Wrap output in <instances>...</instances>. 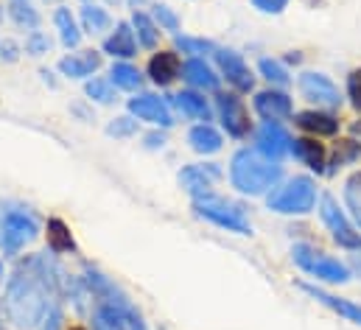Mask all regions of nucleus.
<instances>
[{
    "label": "nucleus",
    "instance_id": "1",
    "mask_svg": "<svg viewBox=\"0 0 361 330\" xmlns=\"http://www.w3.org/2000/svg\"><path fill=\"white\" fill-rule=\"evenodd\" d=\"M54 302L56 300H54V294H51V288L39 271L37 255L20 260L8 277V286H6V300H3L6 319L17 330H34L42 325V319Z\"/></svg>",
    "mask_w": 361,
    "mask_h": 330
},
{
    "label": "nucleus",
    "instance_id": "2",
    "mask_svg": "<svg viewBox=\"0 0 361 330\" xmlns=\"http://www.w3.org/2000/svg\"><path fill=\"white\" fill-rule=\"evenodd\" d=\"M283 179L280 160H271L258 149H238L230 160V185L244 196H267Z\"/></svg>",
    "mask_w": 361,
    "mask_h": 330
},
{
    "label": "nucleus",
    "instance_id": "3",
    "mask_svg": "<svg viewBox=\"0 0 361 330\" xmlns=\"http://www.w3.org/2000/svg\"><path fill=\"white\" fill-rule=\"evenodd\" d=\"M267 207L280 216H305L317 207V182L305 173H297L267 193Z\"/></svg>",
    "mask_w": 361,
    "mask_h": 330
},
{
    "label": "nucleus",
    "instance_id": "4",
    "mask_svg": "<svg viewBox=\"0 0 361 330\" xmlns=\"http://www.w3.org/2000/svg\"><path fill=\"white\" fill-rule=\"evenodd\" d=\"M291 260L308 277H314L319 283H328V286H342V283H348L353 277V271H350L348 263H342V260H336V257H331V255H325L319 249L308 247V244H294Z\"/></svg>",
    "mask_w": 361,
    "mask_h": 330
},
{
    "label": "nucleus",
    "instance_id": "5",
    "mask_svg": "<svg viewBox=\"0 0 361 330\" xmlns=\"http://www.w3.org/2000/svg\"><path fill=\"white\" fill-rule=\"evenodd\" d=\"M193 213L210 224H216L219 230L235 233V236H252V224L244 213L241 204H233L221 196H204V199H193Z\"/></svg>",
    "mask_w": 361,
    "mask_h": 330
},
{
    "label": "nucleus",
    "instance_id": "6",
    "mask_svg": "<svg viewBox=\"0 0 361 330\" xmlns=\"http://www.w3.org/2000/svg\"><path fill=\"white\" fill-rule=\"evenodd\" d=\"M37 236H39V221L31 210H23V207L6 210L0 224V249L6 257L20 255V249H25V244H31Z\"/></svg>",
    "mask_w": 361,
    "mask_h": 330
},
{
    "label": "nucleus",
    "instance_id": "7",
    "mask_svg": "<svg viewBox=\"0 0 361 330\" xmlns=\"http://www.w3.org/2000/svg\"><path fill=\"white\" fill-rule=\"evenodd\" d=\"M319 219H322V224L331 230V238H334L336 247L348 249V252H359L361 249L359 227L348 219V213L339 207V202H336L331 193H325L322 202H319Z\"/></svg>",
    "mask_w": 361,
    "mask_h": 330
},
{
    "label": "nucleus",
    "instance_id": "8",
    "mask_svg": "<svg viewBox=\"0 0 361 330\" xmlns=\"http://www.w3.org/2000/svg\"><path fill=\"white\" fill-rule=\"evenodd\" d=\"M216 115L224 126V132L233 140H247L252 135V121L247 104L238 98V92H216Z\"/></svg>",
    "mask_w": 361,
    "mask_h": 330
},
{
    "label": "nucleus",
    "instance_id": "9",
    "mask_svg": "<svg viewBox=\"0 0 361 330\" xmlns=\"http://www.w3.org/2000/svg\"><path fill=\"white\" fill-rule=\"evenodd\" d=\"M297 87H300V92H302L305 101L317 104V109H328V112H334V109L342 106V92H339V87L331 82L325 73L305 71V73H300Z\"/></svg>",
    "mask_w": 361,
    "mask_h": 330
},
{
    "label": "nucleus",
    "instance_id": "10",
    "mask_svg": "<svg viewBox=\"0 0 361 330\" xmlns=\"http://www.w3.org/2000/svg\"><path fill=\"white\" fill-rule=\"evenodd\" d=\"M129 115L143 121V123H152L157 129H171L174 126V112H171V104L154 92H137L135 98H129L126 104Z\"/></svg>",
    "mask_w": 361,
    "mask_h": 330
},
{
    "label": "nucleus",
    "instance_id": "11",
    "mask_svg": "<svg viewBox=\"0 0 361 330\" xmlns=\"http://www.w3.org/2000/svg\"><path fill=\"white\" fill-rule=\"evenodd\" d=\"M213 56H216V65L221 71V79L230 84L235 92H252L255 90V73L250 71V65L244 62V56L238 51L219 48Z\"/></svg>",
    "mask_w": 361,
    "mask_h": 330
},
{
    "label": "nucleus",
    "instance_id": "12",
    "mask_svg": "<svg viewBox=\"0 0 361 330\" xmlns=\"http://www.w3.org/2000/svg\"><path fill=\"white\" fill-rule=\"evenodd\" d=\"M221 179V168L216 163H196L185 165L180 171V188L193 196V199H204L213 196V185Z\"/></svg>",
    "mask_w": 361,
    "mask_h": 330
},
{
    "label": "nucleus",
    "instance_id": "13",
    "mask_svg": "<svg viewBox=\"0 0 361 330\" xmlns=\"http://www.w3.org/2000/svg\"><path fill=\"white\" fill-rule=\"evenodd\" d=\"M252 109L271 123H280V121H288L294 118V104H291V95L280 87H269V90H258L255 98H252Z\"/></svg>",
    "mask_w": 361,
    "mask_h": 330
},
{
    "label": "nucleus",
    "instance_id": "14",
    "mask_svg": "<svg viewBox=\"0 0 361 330\" xmlns=\"http://www.w3.org/2000/svg\"><path fill=\"white\" fill-rule=\"evenodd\" d=\"M291 135L283 129V123H271L264 121L258 129H255V149L264 152L271 160H283L286 154H291Z\"/></svg>",
    "mask_w": 361,
    "mask_h": 330
},
{
    "label": "nucleus",
    "instance_id": "15",
    "mask_svg": "<svg viewBox=\"0 0 361 330\" xmlns=\"http://www.w3.org/2000/svg\"><path fill=\"white\" fill-rule=\"evenodd\" d=\"M297 288L305 291V294H308L311 300H317L319 305L331 308L334 314L345 317L348 322H353V325H359L361 328V305L359 302H353V300H348V297H336V294H331V291H325V288H319V286H314V283H297Z\"/></svg>",
    "mask_w": 361,
    "mask_h": 330
},
{
    "label": "nucleus",
    "instance_id": "16",
    "mask_svg": "<svg viewBox=\"0 0 361 330\" xmlns=\"http://www.w3.org/2000/svg\"><path fill=\"white\" fill-rule=\"evenodd\" d=\"M59 73L65 79H73V82H90L92 76L101 71V54L98 51H76V54H68L59 59Z\"/></svg>",
    "mask_w": 361,
    "mask_h": 330
},
{
    "label": "nucleus",
    "instance_id": "17",
    "mask_svg": "<svg viewBox=\"0 0 361 330\" xmlns=\"http://www.w3.org/2000/svg\"><path fill=\"white\" fill-rule=\"evenodd\" d=\"M294 123L308 138H334L342 129L339 118L334 112H328V109H305V112H297L294 115Z\"/></svg>",
    "mask_w": 361,
    "mask_h": 330
},
{
    "label": "nucleus",
    "instance_id": "18",
    "mask_svg": "<svg viewBox=\"0 0 361 330\" xmlns=\"http://www.w3.org/2000/svg\"><path fill=\"white\" fill-rule=\"evenodd\" d=\"M182 82L190 90H199V92H219L221 90V76L202 56H190L182 62Z\"/></svg>",
    "mask_w": 361,
    "mask_h": 330
},
{
    "label": "nucleus",
    "instance_id": "19",
    "mask_svg": "<svg viewBox=\"0 0 361 330\" xmlns=\"http://www.w3.org/2000/svg\"><path fill=\"white\" fill-rule=\"evenodd\" d=\"M104 54H109L115 62H129L137 56V37H135V28L132 23H118L112 28V34L104 39L101 45Z\"/></svg>",
    "mask_w": 361,
    "mask_h": 330
},
{
    "label": "nucleus",
    "instance_id": "20",
    "mask_svg": "<svg viewBox=\"0 0 361 330\" xmlns=\"http://www.w3.org/2000/svg\"><path fill=\"white\" fill-rule=\"evenodd\" d=\"M171 104L188 121H196V123H210L213 121V106L204 98V92H199V90H190V87L180 90L177 95H171Z\"/></svg>",
    "mask_w": 361,
    "mask_h": 330
},
{
    "label": "nucleus",
    "instance_id": "21",
    "mask_svg": "<svg viewBox=\"0 0 361 330\" xmlns=\"http://www.w3.org/2000/svg\"><path fill=\"white\" fill-rule=\"evenodd\" d=\"M146 76L152 79L154 87H171L177 79H182V62L177 56V51H157L149 59Z\"/></svg>",
    "mask_w": 361,
    "mask_h": 330
},
{
    "label": "nucleus",
    "instance_id": "22",
    "mask_svg": "<svg viewBox=\"0 0 361 330\" xmlns=\"http://www.w3.org/2000/svg\"><path fill=\"white\" fill-rule=\"evenodd\" d=\"M291 154H294V160H300L314 173H325L328 171V149L317 138H308V135L305 138H294L291 140Z\"/></svg>",
    "mask_w": 361,
    "mask_h": 330
},
{
    "label": "nucleus",
    "instance_id": "23",
    "mask_svg": "<svg viewBox=\"0 0 361 330\" xmlns=\"http://www.w3.org/2000/svg\"><path fill=\"white\" fill-rule=\"evenodd\" d=\"M188 146L196 152V154H216L221 152L224 146V135L213 126V123H196L188 129Z\"/></svg>",
    "mask_w": 361,
    "mask_h": 330
},
{
    "label": "nucleus",
    "instance_id": "24",
    "mask_svg": "<svg viewBox=\"0 0 361 330\" xmlns=\"http://www.w3.org/2000/svg\"><path fill=\"white\" fill-rule=\"evenodd\" d=\"M54 25H56V31H59V42H62L68 51H73V48L82 45L85 31H82L79 20L73 17V11H71L68 6H59V8L54 11Z\"/></svg>",
    "mask_w": 361,
    "mask_h": 330
},
{
    "label": "nucleus",
    "instance_id": "25",
    "mask_svg": "<svg viewBox=\"0 0 361 330\" xmlns=\"http://www.w3.org/2000/svg\"><path fill=\"white\" fill-rule=\"evenodd\" d=\"M361 160V143L356 138H339L334 152L328 154V176H334L339 168H348V165H356Z\"/></svg>",
    "mask_w": 361,
    "mask_h": 330
},
{
    "label": "nucleus",
    "instance_id": "26",
    "mask_svg": "<svg viewBox=\"0 0 361 330\" xmlns=\"http://www.w3.org/2000/svg\"><path fill=\"white\" fill-rule=\"evenodd\" d=\"M45 236H48V252L54 255H68V252H76V241H73V233L71 227L62 221V219H48L45 224Z\"/></svg>",
    "mask_w": 361,
    "mask_h": 330
},
{
    "label": "nucleus",
    "instance_id": "27",
    "mask_svg": "<svg viewBox=\"0 0 361 330\" xmlns=\"http://www.w3.org/2000/svg\"><path fill=\"white\" fill-rule=\"evenodd\" d=\"M132 28H135L137 45H143L146 51H154V48L160 45V31H163V28L154 23V17H152V14L137 11V8H135V14H132Z\"/></svg>",
    "mask_w": 361,
    "mask_h": 330
},
{
    "label": "nucleus",
    "instance_id": "28",
    "mask_svg": "<svg viewBox=\"0 0 361 330\" xmlns=\"http://www.w3.org/2000/svg\"><path fill=\"white\" fill-rule=\"evenodd\" d=\"M79 25H82V31H85V34L98 37V34H104V31H109V28H112V17H109V11H106V8L95 6V3H85L82 14H79Z\"/></svg>",
    "mask_w": 361,
    "mask_h": 330
},
{
    "label": "nucleus",
    "instance_id": "29",
    "mask_svg": "<svg viewBox=\"0 0 361 330\" xmlns=\"http://www.w3.org/2000/svg\"><path fill=\"white\" fill-rule=\"evenodd\" d=\"M109 82L115 84V90L135 92V90H140V84H143V73H140L132 62H112V68H109Z\"/></svg>",
    "mask_w": 361,
    "mask_h": 330
},
{
    "label": "nucleus",
    "instance_id": "30",
    "mask_svg": "<svg viewBox=\"0 0 361 330\" xmlns=\"http://www.w3.org/2000/svg\"><path fill=\"white\" fill-rule=\"evenodd\" d=\"M8 17L17 28H25V31H39V23H42L39 11L28 0H11L8 3Z\"/></svg>",
    "mask_w": 361,
    "mask_h": 330
},
{
    "label": "nucleus",
    "instance_id": "31",
    "mask_svg": "<svg viewBox=\"0 0 361 330\" xmlns=\"http://www.w3.org/2000/svg\"><path fill=\"white\" fill-rule=\"evenodd\" d=\"M342 196H345V207H348L353 224L361 230V171H353V173L345 179Z\"/></svg>",
    "mask_w": 361,
    "mask_h": 330
},
{
    "label": "nucleus",
    "instance_id": "32",
    "mask_svg": "<svg viewBox=\"0 0 361 330\" xmlns=\"http://www.w3.org/2000/svg\"><path fill=\"white\" fill-rule=\"evenodd\" d=\"M174 45L177 51L188 54V56H202V54H216L219 45L213 39H204V37H188V34H177L174 37Z\"/></svg>",
    "mask_w": 361,
    "mask_h": 330
},
{
    "label": "nucleus",
    "instance_id": "33",
    "mask_svg": "<svg viewBox=\"0 0 361 330\" xmlns=\"http://www.w3.org/2000/svg\"><path fill=\"white\" fill-rule=\"evenodd\" d=\"M258 73H261L271 87H280V90L291 84V76H288L286 65H283V62H277V59H271V56H264V59L258 62Z\"/></svg>",
    "mask_w": 361,
    "mask_h": 330
},
{
    "label": "nucleus",
    "instance_id": "34",
    "mask_svg": "<svg viewBox=\"0 0 361 330\" xmlns=\"http://www.w3.org/2000/svg\"><path fill=\"white\" fill-rule=\"evenodd\" d=\"M85 95L95 104H115V84L109 79H95L85 82Z\"/></svg>",
    "mask_w": 361,
    "mask_h": 330
},
{
    "label": "nucleus",
    "instance_id": "35",
    "mask_svg": "<svg viewBox=\"0 0 361 330\" xmlns=\"http://www.w3.org/2000/svg\"><path fill=\"white\" fill-rule=\"evenodd\" d=\"M137 126H140L137 118H132V115H118V118H112V121L106 123V135L115 138V140H126V138H135V135H137Z\"/></svg>",
    "mask_w": 361,
    "mask_h": 330
},
{
    "label": "nucleus",
    "instance_id": "36",
    "mask_svg": "<svg viewBox=\"0 0 361 330\" xmlns=\"http://www.w3.org/2000/svg\"><path fill=\"white\" fill-rule=\"evenodd\" d=\"M152 17H154V23H157L163 31H171V34L177 37V31H180L182 23L171 6H166V3H154V6H152Z\"/></svg>",
    "mask_w": 361,
    "mask_h": 330
},
{
    "label": "nucleus",
    "instance_id": "37",
    "mask_svg": "<svg viewBox=\"0 0 361 330\" xmlns=\"http://www.w3.org/2000/svg\"><path fill=\"white\" fill-rule=\"evenodd\" d=\"M51 45H54V42H51V37H48L45 31H31V34L25 37V48H23V51H25L28 56H45V54L51 51Z\"/></svg>",
    "mask_w": 361,
    "mask_h": 330
},
{
    "label": "nucleus",
    "instance_id": "38",
    "mask_svg": "<svg viewBox=\"0 0 361 330\" xmlns=\"http://www.w3.org/2000/svg\"><path fill=\"white\" fill-rule=\"evenodd\" d=\"M348 101L356 112H361V68L350 71V76H348Z\"/></svg>",
    "mask_w": 361,
    "mask_h": 330
},
{
    "label": "nucleus",
    "instance_id": "39",
    "mask_svg": "<svg viewBox=\"0 0 361 330\" xmlns=\"http://www.w3.org/2000/svg\"><path fill=\"white\" fill-rule=\"evenodd\" d=\"M20 56H23V45H20V42H14L11 37L0 39V62H6V65H14Z\"/></svg>",
    "mask_w": 361,
    "mask_h": 330
},
{
    "label": "nucleus",
    "instance_id": "40",
    "mask_svg": "<svg viewBox=\"0 0 361 330\" xmlns=\"http://www.w3.org/2000/svg\"><path fill=\"white\" fill-rule=\"evenodd\" d=\"M62 325H65V314H62V308L54 302L51 311L45 314V319H42L39 330H62Z\"/></svg>",
    "mask_w": 361,
    "mask_h": 330
},
{
    "label": "nucleus",
    "instance_id": "41",
    "mask_svg": "<svg viewBox=\"0 0 361 330\" xmlns=\"http://www.w3.org/2000/svg\"><path fill=\"white\" fill-rule=\"evenodd\" d=\"M261 14H283L291 0H250Z\"/></svg>",
    "mask_w": 361,
    "mask_h": 330
},
{
    "label": "nucleus",
    "instance_id": "42",
    "mask_svg": "<svg viewBox=\"0 0 361 330\" xmlns=\"http://www.w3.org/2000/svg\"><path fill=\"white\" fill-rule=\"evenodd\" d=\"M166 143H169V138H166V132H160V129H154V132H149V135L143 138V146H146L149 152H160V149H166Z\"/></svg>",
    "mask_w": 361,
    "mask_h": 330
},
{
    "label": "nucleus",
    "instance_id": "43",
    "mask_svg": "<svg viewBox=\"0 0 361 330\" xmlns=\"http://www.w3.org/2000/svg\"><path fill=\"white\" fill-rule=\"evenodd\" d=\"M92 330H118L115 325H109L106 319H101V317H95L92 314Z\"/></svg>",
    "mask_w": 361,
    "mask_h": 330
},
{
    "label": "nucleus",
    "instance_id": "44",
    "mask_svg": "<svg viewBox=\"0 0 361 330\" xmlns=\"http://www.w3.org/2000/svg\"><path fill=\"white\" fill-rule=\"evenodd\" d=\"M350 271L361 277V249L359 252H353V257H350Z\"/></svg>",
    "mask_w": 361,
    "mask_h": 330
},
{
    "label": "nucleus",
    "instance_id": "45",
    "mask_svg": "<svg viewBox=\"0 0 361 330\" xmlns=\"http://www.w3.org/2000/svg\"><path fill=\"white\" fill-rule=\"evenodd\" d=\"M300 59H302V56H300V51H291V54L286 56V62H288V65H300Z\"/></svg>",
    "mask_w": 361,
    "mask_h": 330
},
{
    "label": "nucleus",
    "instance_id": "46",
    "mask_svg": "<svg viewBox=\"0 0 361 330\" xmlns=\"http://www.w3.org/2000/svg\"><path fill=\"white\" fill-rule=\"evenodd\" d=\"M350 135H353V138H361V118L350 123Z\"/></svg>",
    "mask_w": 361,
    "mask_h": 330
},
{
    "label": "nucleus",
    "instance_id": "47",
    "mask_svg": "<svg viewBox=\"0 0 361 330\" xmlns=\"http://www.w3.org/2000/svg\"><path fill=\"white\" fill-rule=\"evenodd\" d=\"M126 3H129L132 8H140V6H143V3H149V0H126Z\"/></svg>",
    "mask_w": 361,
    "mask_h": 330
},
{
    "label": "nucleus",
    "instance_id": "48",
    "mask_svg": "<svg viewBox=\"0 0 361 330\" xmlns=\"http://www.w3.org/2000/svg\"><path fill=\"white\" fill-rule=\"evenodd\" d=\"M3 277H6V269H3V263H0V286H3Z\"/></svg>",
    "mask_w": 361,
    "mask_h": 330
},
{
    "label": "nucleus",
    "instance_id": "49",
    "mask_svg": "<svg viewBox=\"0 0 361 330\" xmlns=\"http://www.w3.org/2000/svg\"><path fill=\"white\" fill-rule=\"evenodd\" d=\"M0 330H6V325H3V311H0Z\"/></svg>",
    "mask_w": 361,
    "mask_h": 330
},
{
    "label": "nucleus",
    "instance_id": "50",
    "mask_svg": "<svg viewBox=\"0 0 361 330\" xmlns=\"http://www.w3.org/2000/svg\"><path fill=\"white\" fill-rule=\"evenodd\" d=\"M42 3H59V0H42Z\"/></svg>",
    "mask_w": 361,
    "mask_h": 330
},
{
    "label": "nucleus",
    "instance_id": "51",
    "mask_svg": "<svg viewBox=\"0 0 361 330\" xmlns=\"http://www.w3.org/2000/svg\"><path fill=\"white\" fill-rule=\"evenodd\" d=\"M3 216H6V213H3V210H0V224H3Z\"/></svg>",
    "mask_w": 361,
    "mask_h": 330
},
{
    "label": "nucleus",
    "instance_id": "52",
    "mask_svg": "<svg viewBox=\"0 0 361 330\" xmlns=\"http://www.w3.org/2000/svg\"><path fill=\"white\" fill-rule=\"evenodd\" d=\"M71 330H85V328H79V325H76V328H71Z\"/></svg>",
    "mask_w": 361,
    "mask_h": 330
},
{
    "label": "nucleus",
    "instance_id": "53",
    "mask_svg": "<svg viewBox=\"0 0 361 330\" xmlns=\"http://www.w3.org/2000/svg\"><path fill=\"white\" fill-rule=\"evenodd\" d=\"M0 20H3V11H0Z\"/></svg>",
    "mask_w": 361,
    "mask_h": 330
},
{
    "label": "nucleus",
    "instance_id": "54",
    "mask_svg": "<svg viewBox=\"0 0 361 330\" xmlns=\"http://www.w3.org/2000/svg\"><path fill=\"white\" fill-rule=\"evenodd\" d=\"M85 3H92V0H85Z\"/></svg>",
    "mask_w": 361,
    "mask_h": 330
}]
</instances>
